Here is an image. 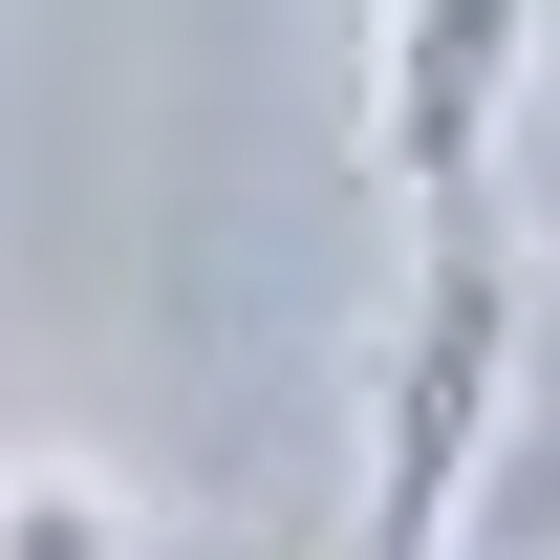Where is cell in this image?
I'll list each match as a JSON object with an SVG mask.
<instances>
[{
	"instance_id": "6da1fadb",
	"label": "cell",
	"mask_w": 560,
	"mask_h": 560,
	"mask_svg": "<svg viewBox=\"0 0 560 560\" xmlns=\"http://www.w3.org/2000/svg\"><path fill=\"white\" fill-rule=\"evenodd\" d=\"M475 475H517V259L475 215H431L410 346H388V517H366V560H453Z\"/></svg>"
},
{
	"instance_id": "7a4b0ae2",
	"label": "cell",
	"mask_w": 560,
	"mask_h": 560,
	"mask_svg": "<svg viewBox=\"0 0 560 560\" xmlns=\"http://www.w3.org/2000/svg\"><path fill=\"white\" fill-rule=\"evenodd\" d=\"M517 66H539V0H366V151H388L410 215H475Z\"/></svg>"
},
{
	"instance_id": "3957f363",
	"label": "cell",
	"mask_w": 560,
	"mask_h": 560,
	"mask_svg": "<svg viewBox=\"0 0 560 560\" xmlns=\"http://www.w3.org/2000/svg\"><path fill=\"white\" fill-rule=\"evenodd\" d=\"M0 560H151V495L108 453H0Z\"/></svg>"
}]
</instances>
